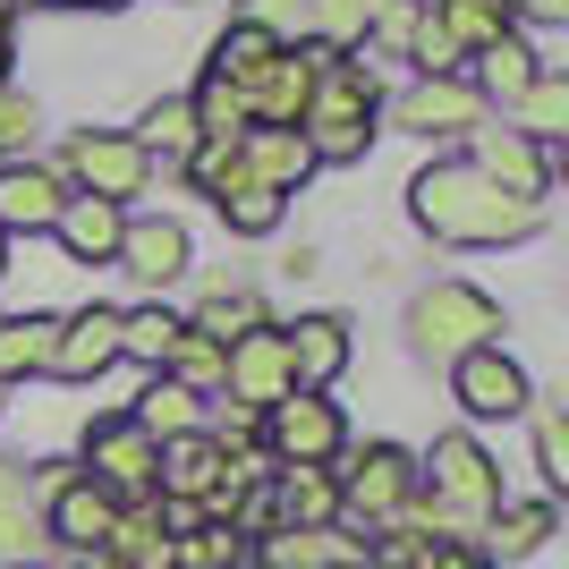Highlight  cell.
<instances>
[{"mask_svg": "<svg viewBox=\"0 0 569 569\" xmlns=\"http://www.w3.org/2000/svg\"><path fill=\"white\" fill-rule=\"evenodd\" d=\"M408 213L426 221L433 238H451V247H501V238H536V230H545V204L501 196L493 179H485V170H468V162H433V170H417Z\"/></svg>", "mask_w": 569, "mask_h": 569, "instance_id": "cell-1", "label": "cell"}, {"mask_svg": "<svg viewBox=\"0 0 569 569\" xmlns=\"http://www.w3.org/2000/svg\"><path fill=\"white\" fill-rule=\"evenodd\" d=\"M493 332H501V307L468 281H433L408 298V340L426 357H442V366H459L468 349H493Z\"/></svg>", "mask_w": 569, "mask_h": 569, "instance_id": "cell-2", "label": "cell"}, {"mask_svg": "<svg viewBox=\"0 0 569 569\" xmlns=\"http://www.w3.org/2000/svg\"><path fill=\"white\" fill-rule=\"evenodd\" d=\"M256 433H263V459H281V468H332V459L349 451V417H340V400H323V391L272 400L256 417Z\"/></svg>", "mask_w": 569, "mask_h": 569, "instance_id": "cell-3", "label": "cell"}, {"mask_svg": "<svg viewBox=\"0 0 569 569\" xmlns=\"http://www.w3.org/2000/svg\"><path fill=\"white\" fill-rule=\"evenodd\" d=\"M408 501H417V459H408L400 442H366L357 468L340 476V519L349 527H391Z\"/></svg>", "mask_w": 569, "mask_h": 569, "instance_id": "cell-4", "label": "cell"}, {"mask_svg": "<svg viewBox=\"0 0 569 569\" xmlns=\"http://www.w3.org/2000/svg\"><path fill=\"white\" fill-rule=\"evenodd\" d=\"M323 69H332L323 43H298V51H281V60H263V69L247 77V119H256V128H298Z\"/></svg>", "mask_w": 569, "mask_h": 569, "instance_id": "cell-5", "label": "cell"}, {"mask_svg": "<svg viewBox=\"0 0 569 569\" xmlns=\"http://www.w3.org/2000/svg\"><path fill=\"white\" fill-rule=\"evenodd\" d=\"M144 144L119 137V128H86V137H69V179L86 196H102V204H119L128 213V196H144Z\"/></svg>", "mask_w": 569, "mask_h": 569, "instance_id": "cell-6", "label": "cell"}, {"mask_svg": "<svg viewBox=\"0 0 569 569\" xmlns=\"http://www.w3.org/2000/svg\"><path fill=\"white\" fill-rule=\"evenodd\" d=\"M221 382H230V400L238 408H272L289 400L298 382H289V349H281V323H256V332H238L230 349H221Z\"/></svg>", "mask_w": 569, "mask_h": 569, "instance_id": "cell-7", "label": "cell"}, {"mask_svg": "<svg viewBox=\"0 0 569 569\" xmlns=\"http://www.w3.org/2000/svg\"><path fill=\"white\" fill-rule=\"evenodd\" d=\"M451 391H459L468 417H485V426H493V417H527V400H536V391H527V366L510 349H468L451 366Z\"/></svg>", "mask_w": 569, "mask_h": 569, "instance_id": "cell-8", "label": "cell"}, {"mask_svg": "<svg viewBox=\"0 0 569 569\" xmlns=\"http://www.w3.org/2000/svg\"><path fill=\"white\" fill-rule=\"evenodd\" d=\"M468 137H476L468 170H485V179H493L501 196H527V204H536V196H545L552 162H545V144H536V137H519V128H510V119H501V128H468Z\"/></svg>", "mask_w": 569, "mask_h": 569, "instance_id": "cell-9", "label": "cell"}, {"mask_svg": "<svg viewBox=\"0 0 569 569\" xmlns=\"http://www.w3.org/2000/svg\"><path fill=\"white\" fill-rule=\"evenodd\" d=\"M153 451H162V442H144L128 417H102V426L86 433V476H94L102 493H153Z\"/></svg>", "mask_w": 569, "mask_h": 569, "instance_id": "cell-10", "label": "cell"}, {"mask_svg": "<svg viewBox=\"0 0 569 569\" xmlns=\"http://www.w3.org/2000/svg\"><path fill=\"white\" fill-rule=\"evenodd\" d=\"M111 527H119V493H102L94 476H69V485L51 493V510H43V536L69 545V552H102Z\"/></svg>", "mask_w": 569, "mask_h": 569, "instance_id": "cell-11", "label": "cell"}, {"mask_svg": "<svg viewBox=\"0 0 569 569\" xmlns=\"http://www.w3.org/2000/svg\"><path fill=\"white\" fill-rule=\"evenodd\" d=\"M400 128H417V137H468V128H485V94L468 77H417L400 94Z\"/></svg>", "mask_w": 569, "mask_h": 569, "instance_id": "cell-12", "label": "cell"}, {"mask_svg": "<svg viewBox=\"0 0 569 569\" xmlns=\"http://www.w3.org/2000/svg\"><path fill=\"white\" fill-rule=\"evenodd\" d=\"M102 366H119V307L60 315V340H51V366H43V375H60V382H94Z\"/></svg>", "mask_w": 569, "mask_h": 569, "instance_id": "cell-13", "label": "cell"}, {"mask_svg": "<svg viewBox=\"0 0 569 569\" xmlns=\"http://www.w3.org/2000/svg\"><path fill=\"white\" fill-rule=\"evenodd\" d=\"M60 204H69L60 170H43V162H0V238L51 230V221H60Z\"/></svg>", "mask_w": 569, "mask_h": 569, "instance_id": "cell-14", "label": "cell"}, {"mask_svg": "<svg viewBox=\"0 0 569 569\" xmlns=\"http://www.w3.org/2000/svg\"><path fill=\"white\" fill-rule=\"evenodd\" d=\"M238 170H247L256 188L289 196V188H307V179H315V153H307L298 128H247V137H238Z\"/></svg>", "mask_w": 569, "mask_h": 569, "instance_id": "cell-15", "label": "cell"}, {"mask_svg": "<svg viewBox=\"0 0 569 569\" xmlns=\"http://www.w3.org/2000/svg\"><path fill=\"white\" fill-rule=\"evenodd\" d=\"M119 263H128L137 281L170 289L179 272H188V221H170V213H144V221H128V230H119Z\"/></svg>", "mask_w": 569, "mask_h": 569, "instance_id": "cell-16", "label": "cell"}, {"mask_svg": "<svg viewBox=\"0 0 569 569\" xmlns=\"http://www.w3.org/2000/svg\"><path fill=\"white\" fill-rule=\"evenodd\" d=\"M281 349H289V382H298V391H323V382L349 366V323H340V315H298L281 332Z\"/></svg>", "mask_w": 569, "mask_h": 569, "instance_id": "cell-17", "label": "cell"}, {"mask_svg": "<svg viewBox=\"0 0 569 569\" xmlns=\"http://www.w3.org/2000/svg\"><path fill=\"white\" fill-rule=\"evenodd\" d=\"M119 230H128V213L102 204V196H69L60 221H51V238L69 247V263H119Z\"/></svg>", "mask_w": 569, "mask_h": 569, "instance_id": "cell-18", "label": "cell"}, {"mask_svg": "<svg viewBox=\"0 0 569 569\" xmlns=\"http://www.w3.org/2000/svg\"><path fill=\"white\" fill-rule=\"evenodd\" d=\"M221 468H230V459H221L213 433H179V442H162V451H153V485H162L170 501H204V493L221 485Z\"/></svg>", "mask_w": 569, "mask_h": 569, "instance_id": "cell-19", "label": "cell"}, {"mask_svg": "<svg viewBox=\"0 0 569 569\" xmlns=\"http://www.w3.org/2000/svg\"><path fill=\"white\" fill-rule=\"evenodd\" d=\"M51 552L43 510H34V485L18 468H0V569H34Z\"/></svg>", "mask_w": 569, "mask_h": 569, "instance_id": "cell-20", "label": "cell"}, {"mask_svg": "<svg viewBox=\"0 0 569 569\" xmlns=\"http://www.w3.org/2000/svg\"><path fill=\"white\" fill-rule=\"evenodd\" d=\"M272 519L281 527H340V476L332 468H272Z\"/></svg>", "mask_w": 569, "mask_h": 569, "instance_id": "cell-21", "label": "cell"}, {"mask_svg": "<svg viewBox=\"0 0 569 569\" xmlns=\"http://www.w3.org/2000/svg\"><path fill=\"white\" fill-rule=\"evenodd\" d=\"M476 545H485V561H493V569L501 561H536V552L552 545V501H510V510H493Z\"/></svg>", "mask_w": 569, "mask_h": 569, "instance_id": "cell-22", "label": "cell"}, {"mask_svg": "<svg viewBox=\"0 0 569 569\" xmlns=\"http://www.w3.org/2000/svg\"><path fill=\"white\" fill-rule=\"evenodd\" d=\"M357 545L340 527H272L263 536V569H349Z\"/></svg>", "mask_w": 569, "mask_h": 569, "instance_id": "cell-23", "label": "cell"}, {"mask_svg": "<svg viewBox=\"0 0 569 569\" xmlns=\"http://www.w3.org/2000/svg\"><path fill=\"white\" fill-rule=\"evenodd\" d=\"M128 426H137L144 442H179V433H196V391H179L170 375H153L137 391V408H128Z\"/></svg>", "mask_w": 569, "mask_h": 569, "instance_id": "cell-24", "label": "cell"}, {"mask_svg": "<svg viewBox=\"0 0 569 569\" xmlns=\"http://www.w3.org/2000/svg\"><path fill=\"white\" fill-rule=\"evenodd\" d=\"M188 111H196V137L204 144H238L256 119H247V86H230V77H213L204 69V86L188 94Z\"/></svg>", "mask_w": 569, "mask_h": 569, "instance_id": "cell-25", "label": "cell"}, {"mask_svg": "<svg viewBox=\"0 0 569 569\" xmlns=\"http://www.w3.org/2000/svg\"><path fill=\"white\" fill-rule=\"evenodd\" d=\"M51 340H60V315H18V323H0V382L43 375V366H51Z\"/></svg>", "mask_w": 569, "mask_h": 569, "instance_id": "cell-26", "label": "cell"}, {"mask_svg": "<svg viewBox=\"0 0 569 569\" xmlns=\"http://www.w3.org/2000/svg\"><path fill=\"white\" fill-rule=\"evenodd\" d=\"M510 128H519V137H536V144H552V137L569 128V77L536 69V86L510 102Z\"/></svg>", "mask_w": 569, "mask_h": 569, "instance_id": "cell-27", "label": "cell"}, {"mask_svg": "<svg viewBox=\"0 0 569 569\" xmlns=\"http://www.w3.org/2000/svg\"><path fill=\"white\" fill-rule=\"evenodd\" d=\"M442 18V34L459 43V60L468 51H493L501 34H510V0H451V9H433Z\"/></svg>", "mask_w": 569, "mask_h": 569, "instance_id": "cell-28", "label": "cell"}, {"mask_svg": "<svg viewBox=\"0 0 569 569\" xmlns=\"http://www.w3.org/2000/svg\"><path fill=\"white\" fill-rule=\"evenodd\" d=\"M188 332L170 307H137V315H119V357H137V366H153L162 375V357H170V340Z\"/></svg>", "mask_w": 569, "mask_h": 569, "instance_id": "cell-29", "label": "cell"}, {"mask_svg": "<svg viewBox=\"0 0 569 569\" xmlns=\"http://www.w3.org/2000/svg\"><path fill=\"white\" fill-rule=\"evenodd\" d=\"M144 162H153V153H179V162H188V153H196V144H204V137H196V111H188V94H170V102H153V111H144Z\"/></svg>", "mask_w": 569, "mask_h": 569, "instance_id": "cell-30", "label": "cell"}, {"mask_svg": "<svg viewBox=\"0 0 569 569\" xmlns=\"http://www.w3.org/2000/svg\"><path fill=\"white\" fill-rule=\"evenodd\" d=\"M263 60H281V43H272L263 26H247V18H238L230 34L213 43V77H230V86H247V77H256Z\"/></svg>", "mask_w": 569, "mask_h": 569, "instance_id": "cell-31", "label": "cell"}, {"mask_svg": "<svg viewBox=\"0 0 569 569\" xmlns=\"http://www.w3.org/2000/svg\"><path fill=\"white\" fill-rule=\"evenodd\" d=\"M221 221H230L238 238H263L272 221H281V196L256 188V179H230V188H221Z\"/></svg>", "mask_w": 569, "mask_h": 569, "instance_id": "cell-32", "label": "cell"}, {"mask_svg": "<svg viewBox=\"0 0 569 569\" xmlns=\"http://www.w3.org/2000/svg\"><path fill=\"white\" fill-rule=\"evenodd\" d=\"M162 375L179 382V391H204V382H221V340L179 332V340H170V357H162Z\"/></svg>", "mask_w": 569, "mask_h": 569, "instance_id": "cell-33", "label": "cell"}, {"mask_svg": "<svg viewBox=\"0 0 569 569\" xmlns=\"http://www.w3.org/2000/svg\"><path fill=\"white\" fill-rule=\"evenodd\" d=\"M476 60H485V86H493L501 102H519L527 86H536V51L519 43V34H501L493 51H476Z\"/></svg>", "mask_w": 569, "mask_h": 569, "instance_id": "cell-34", "label": "cell"}, {"mask_svg": "<svg viewBox=\"0 0 569 569\" xmlns=\"http://www.w3.org/2000/svg\"><path fill=\"white\" fill-rule=\"evenodd\" d=\"M256 323H263V307H256V298H247V289H238V298L221 289V298H204V307H196V323H188V332H204V340H221V349H230V340H238V332H256Z\"/></svg>", "mask_w": 569, "mask_h": 569, "instance_id": "cell-35", "label": "cell"}, {"mask_svg": "<svg viewBox=\"0 0 569 569\" xmlns=\"http://www.w3.org/2000/svg\"><path fill=\"white\" fill-rule=\"evenodd\" d=\"M366 9H375V0H315V9H307V43L340 51L349 34H366Z\"/></svg>", "mask_w": 569, "mask_h": 569, "instance_id": "cell-36", "label": "cell"}, {"mask_svg": "<svg viewBox=\"0 0 569 569\" xmlns=\"http://www.w3.org/2000/svg\"><path fill=\"white\" fill-rule=\"evenodd\" d=\"M408 60H417L426 77H459V43L442 34V18H433V9H417V26H408Z\"/></svg>", "mask_w": 569, "mask_h": 569, "instance_id": "cell-37", "label": "cell"}, {"mask_svg": "<svg viewBox=\"0 0 569 569\" xmlns=\"http://www.w3.org/2000/svg\"><path fill=\"white\" fill-rule=\"evenodd\" d=\"M307 9H315V0H247L238 18L263 26V34H272L281 51H298V43H307Z\"/></svg>", "mask_w": 569, "mask_h": 569, "instance_id": "cell-38", "label": "cell"}, {"mask_svg": "<svg viewBox=\"0 0 569 569\" xmlns=\"http://www.w3.org/2000/svg\"><path fill=\"white\" fill-rule=\"evenodd\" d=\"M527 417H536V459H545V485H569V426H561V408L527 400Z\"/></svg>", "mask_w": 569, "mask_h": 569, "instance_id": "cell-39", "label": "cell"}, {"mask_svg": "<svg viewBox=\"0 0 569 569\" xmlns=\"http://www.w3.org/2000/svg\"><path fill=\"white\" fill-rule=\"evenodd\" d=\"M26 144H34V102L0 86V162H26Z\"/></svg>", "mask_w": 569, "mask_h": 569, "instance_id": "cell-40", "label": "cell"}, {"mask_svg": "<svg viewBox=\"0 0 569 569\" xmlns=\"http://www.w3.org/2000/svg\"><path fill=\"white\" fill-rule=\"evenodd\" d=\"M433 552H442L433 536H382V545H375V561H366V569H433Z\"/></svg>", "mask_w": 569, "mask_h": 569, "instance_id": "cell-41", "label": "cell"}, {"mask_svg": "<svg viewBox=\"0 0 569 569\" xmlns=\"http://www.w3.org/2000/svg\"><path fill=\"white\" fill-rule=\"evenodd\" d=\"M366 26H375L382 43H408V26H417V0H382V9H366Z\"/></svg>", "mask_w": 569, "mask_h": 569, "instance_id": "cell-42", "label": "cell"}, {"mask_svg": "<svg viewBox=\"0 0 569 569\" xmlns=\"http://www.w3.org/2000/svg\"><path fill=\"white\" fill-rule=\"evenodd\" d=\"M162 519L179 527V536H196V527H204V501H162Z\"/></svg>", "mask_w": 569, "mask_h": 569, "instance_id": "cell-43", "label": "cell"}, {"mask_svg": "<svg viewBox=\"0 0 569 569\" xmlns=\"http://www.w3.org/2000/svg\"><path fill=\"white\" fill-rule=\"evenodd\" d=\"M69 569H119V561H111V552H77Z\"/></svg>", "mask_w": 569, "mask_h": 569, "instance_id": "cell-44", "label": "cell"}, {"mask_svg": "<svg viewBox=\"0 0 569 569\" xmlns=\"http://www.w3.org/2000/svg\"><path fill=\"white\" fill-rule=\"evenodd\" d=\"M417 9H451V0H417Z\"/></svg>", "mask_w": 569, "mask_h": 569, "instance_id": "cell-45", "label": "cell"}, {"mask_svg": "<svg viewBox=\"0 0 569 569\" xmlns=\"http://www.w3.org/2000/svg\"><path fill=\"white\" fill-rule=\"evenodd\" d=\"M51 9H86V0H51Z\"/></svg>", "mask_w": 569, "mask_h": 569, "instance_id": "cell-46", "label": "cell"}, {"mask_svg": "<svg viewBox=\"0 0 569 569\" xmlns=\"http://www.w3.org/2000/svg\"><path fill=\"white\" fill-rule=\"evenodd\" d=\"M0 272H9V238H0Z\"/></svg>", "mask_w": 569, "mask_h": 569, "instance_id": "cell-47", "label": "cell"}, {"mask_svg": "<svg viewBox=\"0 0 569 569\" xmlns=\"http://www.w3.org/2000/svg\"><path fill=\"white\" fill-rule=\"evenodd\" d=\"M0 77H9V43H0Z\"/></svg>", "mask_w": 569, "mask_h": 569, "instance_id": "cell-48", "label": "cell"}, {"mask_svg": "<svg viewBox=\"0 0 569 569\" xmlns=\"http://www.w3.org/2000/svg\"><path fill=\"white\" fill-rule=\"evenodd\" d=\"M349 569H366V561H349Z\"/></svg>", "mask_w": 569, "mask_h": 569, "instance_id": "cell-49", "label": "cell"}, {"mask_svg": "<svg viewBox=\"0 0 569 569\" xmlns=\"http://www.w3.org/2000/svg\"><path fill=\"white\" fill-rule=\"evenodd\" d=\"M519 9H527V0H519Z\"/></svg>", "mask_w": 569, "mask_h": 569, "instance_id": "cell-50", "label": "cell"}]
</instances>
